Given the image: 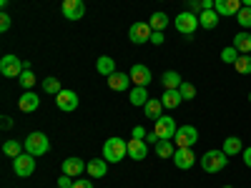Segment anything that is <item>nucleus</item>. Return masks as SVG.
<instances>
[{
  "label": "nucleus",
  "instance_id": "f257e3e1",
  "mask_svg": "<svg viewBox=\"0 0 251 188\" xmlns=\"http://www.w3.org/2000/svg\"><path fill=\"white\" fill-rule=\"evenodd\" d=\"M126 156H128V143H126L123 138L113 136V138H108L106 143H103V158H106L108 163H118Z\"/></svg>",
  "mask_w": 251,
  "mask_h": 188
},
{
  "label": "nucleus",
  "instance_id": "f03ea898",
  "mask_svg": "<svg viewBox=\"0 0 251 188\" xmlns=\"http://www.w3.org/2000/svg\"><path fill=\"white\" fill-rule=\"evenodd\" d=\"M226 163H228V156L224 151H208L201 156V165H203V171L206 173H219L226 168Z\"/></svg>",
  "mask_w": 251,
  "mask_h": 188
},
{
  "label": "nucleus",
  "instance_id": "7ed1b4c3",
  "mask_svg": "<svg viewBox=\"0 0 251 188\" xmlns=\"http://www.w3.org/2000/svg\"><path fill=\"white\" fill-rule=\"evenodd\" d=\"M23 145H25V153H30V156H43L48 148H50V143H48V136L46 133H40V131H35V133H30L25 141H23Z\"/></svg>",
  "mask_w": 251,
  "mask_h": 188
},
{
  "label": "nucleus",
  "instance_id": "20e7f679",
  "mask_svg": "<svg viewBox=\"0 0 251 188\" xmlns=\"http://www.w3.org/2000/svg\"><path fill=\"white\" fill-rule=\"evenodd\" d=\"M25 70V60H20L18 55H3L0 60V73L5 78H20Z\"/></svg>",
  "mask_w": 251,
  "mask_h": 188
},
{
  "label": "nucleus",
  "instance_id": "39448f33",
  "mask_svg": "<svg viewBox=\"0 0 251 188\" xmlns=\"http://www.w3.org/2000/svg\"><path fill=\"white\" fill-rule=\"evenodd\" d=\"M196 28H199V13L186 10V13L176 15V30L183 33L186 38H191V35L196 33Z\"/></svg>",
  "mask_w": 251,
  "mask_h": 188
},
{
  "label": "nucleus",
  "instance_id": "423d86ee",
  "mask_svg": "<svg viewBox=\"0 0 251 188\" xmlns=\"http://www.w3.org/2000/svg\"><path fill=\"white\" fill-rule=\"evenodd\" d=\"M13 171H15V176H20V178L33 176V173H35V156L20 153L18 158H13Z\"/></svg>",
  "mask_w": 251,
  "mask_h": 188
},
{
  "label": "nucleus",
  "instance_id": "0eeeda50",
  "mask_svg": "<svg viewBox=\"0 0 251 188\" xmlns=\"http://www.w3.org/2000/svg\"><path fill=\"white\" fill-rule=\"evenodd\" d=\"M176 120L171 118V116H161L158 120H156V128H153V133H156V138L158 141H171L174 136H176Z\"/></svg>",
  "mask_w": 251,
  "mask_h": 188
},
{
  "label": "nucleus",
  "instance_id": "6e6552de",
  "mask_svg": "<svg viewBox=\"0 0 251 188\" xmlns=\"http://www.w3.org/2000/svg\"><path fill=\"white\" fill-rule=\"evenodd\" d=\"M174 138H176V148H191V145L199 141V131L194 128V125H181Z\"/></svg>",
  "mask_w": 251,
  "mask_h": 188
},
{
  "label": "nucleus",
  "instance_id": "1a4fd4ad",
  "mask_svg": "<svg viewBox=\"0 0 251 188\" xmlns=\"http://www.w3.org/2000/svg\"><path fill=\"white\" fill-rule=\"evenodd\" d=\"M151 33H153V28L149 23H133L128 30V38H131V43L143 46V43H151Z\"/></svg>",
  "mask_w": 251,
  "mask_h": 188
},
{
  "label": "nucleus",
  "instance_id": "9d476101",
  "mask_svg": "<svg viewBox=\"0 0 251 188\" xmlns=\"http://www.w3.org/2000/svg\"><path fill=\"white\" fill-rule=\"evenodd\" d=\"M78 103H80V98L75 95V91H66V88H63V91L55 95V106H58L60 111H66V113L75 111Z\"/></svg>",
  "mask_w": 251,
  "mask_h": 188
},
{
  "label": "nucleus",
  "instance_id": "9b49d317",
  "mask_svg": "<svg viewBox=\"0 0 251 188\" xmlns=\"http://www.w3.org/2000/svg\"><path fill=\"white\" fill-rule=\"evenodd\" d=\"M60 13L68 20H80L83 15H86V5H83V0H63Z\"/></svg>",
  "mask_w": 251,
  "mask_h": 188
},
{
  "label": "nucleus",
  "instance_id": "f8f14e48",
  "mask_svg": "<svg viewBox=\"0 0 251 188\" xmlns=\"http://www.w3.org/2000/svg\"><path fill=\"white\" fill-rule=\"evenodd\" d=\"M128 75H131L133 86H149L151 83V70H149V66H143V63H136Z\"/></svg>",
  "mask_w": 251,
  "mask_h": 188
},
{
  "label": "nucleus",
  "instance_id": "ddd939ff",
  "mask_svg": "<svg viewBox=\"0 0 251 188\" xmlns=\"http://www.w3.org/2000/svg\"><path fill=\"white\" fill-rule=\"evenodd\" d=\"M174 161H176V168L188 171V168H191V165L196 163V156H194V151H191V148H176Z\"/></svg>",
  "mask_w": 251,
  "mask_h": 188
},
{
  "label": "nucleus",
  "instance_id": "4468645a",
  "mask_svg": "<svg viewBox=\"0 0 251 188\" xmlns=\"http://www.w3.org/2000/svg\"><path fill=\"white\" fill-rule=\"evenodd\" d=\"M38 106H40V98L33 91H25L23 95H20V100H18V108L23 111V113H35Z\"/></svg>",
  "mask_w": 251,
  "mask_h": 188
},
{
  "label": "nucleus",
  "instance_id": "2eb2a0df",
  "mask_svg": "<svg viewBox=\"0 0 251 188\" xmlns=\"http://www.w3.org/2000/svg\"><path fill=\"white\" fill-rule=\"evenodd\" d=\"M146 156H149V145H146V141H141V138H131V141H128V158H133V161H143Z\"/></svg>",
  "mask_w": 251,
  "mask_h": 188
},
{
  "label": "nucleus",
  "instance_id": "dca6fc26",
  "mask_svg": "<svg viewBox=\"0 0 251 188\" xmlns=\"http://www.w3.org/2000/svg\"><path fill=\"white\" fill-rule=\"evenodd\" d=\"M216 13L219 15H239V10L244 8L241 0H216Z\"/></svg>",
  "mask_w": 251,
  "mask_h": 188
},
{
  "label": "nucleus",
  "instance_id": "f3484780",
  "mask_svg": "<svg viewBox=\"0 0 251 188\" xmlns=\"http://www.w3.org/2000/svg\"><path fill=\"white\" fill-rule=\"evenodd\" d=\"M86 168H88V163H83L80 158H66V161H63V173L71 176V178L80 176Z\"/></svg>",
  "mask_w": 251,
  "mask_h": 188
},
{
  "label": "nucleus",
  "instance_id": "a211bd4d",
  "mask_svg": "<svg viewBox=\"0 0 251 188\" xmlns=\"http://www.w3.org/2000/svg\"><path fill=\"white\" fill-rule=\"evenodd\" d=\"M128 86H131V75L128 73L116 70L113 75H108V88L111 91H128Z\"/></svg>",
  "mask_w": 251,
  "mask_h": 188
},
{
  "label": "nucleus",
  "instance_id": "6ab92c4d",
  "mask_svg": "<svg viewBox=\"0 0 251 188\" xmlns=\"http://www.w3.org/2000/svg\"><path fill=\"white\" fill-rule=\"evenodd\" d=\"M128 100H131V106H146V103L151 100V95H149V91H146V86H133L131 88V93H128Z\"/></svg>",
  "mask_w": 251,
  "mask_h": 188
},
{
  "label": "nucleus",
  "instance_id": "aec40b11",
  "mask_svg": "<svg viewBox=\"0 0 251 188\" xmlns=\"http://www.w3.org/2000/svg\"><path fill=\"white\" fill-rule=\"evenodd\" d=\"M161 103H163V108H178L181 103H183V98H181V93H178V88H169L163 95H161Z\"/></svg>",
  "mask_w": 251,
  "mask_h": 188
},
{
  "label": "nucleus",
  "instance_id": "412c9836",
  "mask_svg": "<svg viewBox=\"0 0 251 188\" xmlns=\"http://www.w3.org/2000/svg\"><path fill=\"white\" fill-rule=\"evenodd\" d=\"M199 25L206 28V30H214L219 25V15H216V8L214 10H201L199 13Z\"/></svg>",
  "mask_w": 251,
  "mask_h": 188
},
{
  "label": "nucleus",
  "instance_id": "4be33fe9",
  "mask_svg": "<svg viewBox=\"0 0 251 188\" xmlns=\"http://www.w3.org/2000/svg\"><path fill=\"white\" fill-rule=\"evenodd\" d=\"M96 70L100 73V75H113L116 73V60L111 58V55H100L98 60H96Z\"/></svg>",
  "mask_w": 251,
  "mask_h": 188
},
{
  "label": "nucleus",
  "instance_id": "5701e85b",
  "mask_svg": "<svg viewBox=\"0 0 251 188\" xmlns=\"http://www.w3.org/2000/svg\"><path fill=\"white\" fill-rule=\"evenodd\" d=\"M88 176H93V178H103L106 176V171H108V161L106 158H93V161H88Z\"/></svg>",
  "mask_w": 251,
  "mask_h": 188
},
{
  "label": "nucleus",
  "instance_id": "b1692460",
  "mask_svg": "<svg viewBox=\"0 0 251 188\" xmlns=\"http://www.w3.org/2000/svg\"><path fill=\"white\" fill-rule=\"evenodd\" d=\"M226 156H239V153H244V145H241V138L239 136H228L226 141H224V148H221Z\"/></svg>",
  "mask_w": 251,
  "mask_h": 188
},
{
  "label": "nucleus",
  "instance_id": "393cba45",
  "mask_svg": "<svg viewBox=\"0 0 251 188\" xmlns=\"http://www.w3.org/2000/svg\"><path fill=\"white\" fill-rule=\"evenodd\" d=\"M234 48H236L239 53H244V55L251 53V35H249L246 30H241V33L234 35Z\"/></svg>",
  "mask_w": 251,
  "mask_h": 188
},
{
  "label": "nucleus",
  "instance_id": "a878e982",
  "mask_svg": "<svg viewBox=\"0 0 251 188\" xmlns=\"http://www.w3.org/2000/svg\"><path fill=\"white\" fill-rule=\"evenodd\" d=\"M161 111H163V103H161V98H151V100L143 106L146 118H153V120H158V118H161Z\"/></svg>",
  "mask_w": 251,
  "mask_h": 188
},
{
  "label": "nucleus",
  "instance_id": "bb28decb",
  "mask_svg": "<svg viewBox=\"0 0 251 188\" xmlns=\"http://www.w3.org/2000/svg\"><path fill=\"white\" fill-rule=\"evenodd\" d=\"M153 148H156V156H158V158H174V153H176V148H174L171 141H156Z\"/></svg>",
  "mask_w": 251,
  "mask_h": 188
},
{
  "label": "nucleus",
  "instance_id": "cd10ccee",
  "mask_svg": "<svg viewBox=\"0 0 251 188\" xmlns=\"http://www.w3.org/2000/svg\"><path fill=\"white\" fill-rule=\"evenodd\" d=\"M161 83H163V88L169 91V88H178L183 80H181V75H178L176 70H166V73L161 75Z\"/></svg>",
  "mask_w": 251,
  "mask_h": 188
},
{
  "label": "nucleus",
  "instance_id": "c85d7f7f",
  "mask_svg": "<svg viewBox=\"0 0 251 188\" xmlns=\"http://www.w3.org/2000/svg\"><path fill=\"white\" fill-rule=\"evenodd\" d=\"M234 68H236V73H241V75H249L251 73V55H239L236 58V63H234Z\"/></svg>",
  "mask_w": 251,
  "mask_h": 188
},
{
  "label": "nucleus",
  "instance_id": "c756f323",
  "mask_svg": "<svg viewBox=\"0 0 251 188\" xmlns=\"http://www.w3.org/2000/svg\"><path fill=\"white\" fill-rule=\"evenodd\" d=\"M149 25H151L153 30H163L166 25H169V15H166V13H153L151 20H149Z\"/></svg>",
  "mask_w": 251,
  "mask_h": 188
},
{
  "label": "nucleus",
  "instance_id": "7c9ffc66",
  "mask_svg": "<svg viewBox=\"0 0 251 188\" xmlns=\"http://www.w3.org/2000/svg\"><path fill=\"white\" fill-rule=\"evenodd\" d=\"M23 148H25V145H20L18 141H5V143H3V153L10 156V158H18Z\"/></svg>",
  "mask_w": 251,
  "mask_h": 188
},
{
  "label": "nucleus",
  "instance_id": "2f4dec72",
  "mask_svg": "<svg viewBox=\"0 0 251 188\" xmlns=\"http://www.w3.org/2000/svg\"><path fill=\"white\" fill-rule=\"evenodd\" d=\"M178 93H181V98L183 100H194L196 98V86H194V83H181V86H178Z\"/></svg>",
  "mask_w": 251,
  "mask_h": 188
},
{
  "label": "nucleus",
  "instance_id": "473e14b6",
  "mask_svg": "<svg viewBox=\"0 0 251 188\" xmlns=\"http://www.w3.org/2000/svg\"><path fill=\"white\" fill-rule=\"evenodd\" d=\"M43 91L50 93V95H58V93L63 91V86H60L58 78H46V80H43Z\"/></svg>",
  "mask_w": 251,
  "mask_h": 188
},
{
  "label": "nucleus",
  "instance_id": "72a5a7b5",
  "mask_svg": "<svg viewBox=\"0 0 251 188\" xmlns=\"http://www.w3.org/2000/svg\"><path fill=\"white\" fill-rule=\"evenodd\" d=\"M18 80H20V86H23L25 91H30V88L35 86V73H33L30 68H25V70H23V75H20Z\"/></svg>",
  "mask_w": 251,
  "mask_h": 188
},
{
  "label": "nucleus",
  "instance_id": "f704fd0d",
  "mask_svg": "<svg viewBox=\"0 0 251 188\" xmlns=\"http://www.w3.org/2000/svg\"><path fill=\"white\" fill-rule=\"evenodd\" d=\"M236 20H239V25H241V28H251V8H249V5H244V8L239 10Z\"/></svg>",
  "mask_w": 251,
  "mask_h": 188
},
{
  "label": "nucleus",
  "instance_id": "c9c22d12",
  "mask_svg": "<svg viewBox=\"0 0 251 188\" xmlns=\"http://www.w3.org/2000/svg\"><path fill=\"white\" fill-rule=\"evenodd\" d=\"M236 53H239V50H236L234 46H231V48H224V50H221V60H224V63H231V66H234L236 58H239Z\"/></svg>",
  "mask_w": 251,
  "mask_h": 188
},
{
  "label": "nucleus",
  "instance_id": "e433bc0d",
  "mask_svg": "<svg viewBox=\"0 0 251 188\" xmlns=\"http://www.w3.org/2000/svg\"><path fill=\"white\" fill-rule=\"evenodd\" d=\"M8 28H10V15L3 13L0 15V33H8Z\"/></svg>",
  "mask_w": 251,
  "mask_h": 188
},
{
  "label": "nucleus",
  "instance_id": "4c0bfd02",
  "mask_svg": "<svg viewBox=\"0 0 251 188\" xmlns=\"http://www.w3.org/2000/svg\"><path fill=\"white\" fill-rule=\"evenodd\" d=\"M73 181H75V178H71V176L63 173V176L58 178V188H71V186H73Z\"/></svg>",
  "mask_w": 251,
  "mask_h": 188
},
{
  "label": "nucleus",
  "instance_id": "58836bf2",
  "mask_svg": "<svg viewBox=\"0 0 251 188\" xmlns=\"http://www.w3.org/2000/svg\"><path fill=\"white\" fill-rule=\"evenodd\" d=\"M163 40H166V38H163V30H153V33H151V43H153V46H161Z\"/></svg>",
  "mask_w": 251,
  "mask_h": 188
},
{
  "label": "nucleus",
  "instance_id": "ea45409f",
  "mask_svg": "<svg viewBox=\"0 0 251 188\" xmlns=\"http://www.w3.org/2000/svg\"><path fill=\"white\" fill-rule=\"evenodd\" d=\"M71 188H93V183H91V181H86V178H75Z\"/></svg>",
  "mask_w": 251,
  "mask_h": 188
},
{
  "label": "nucleus",
  "instance_id": "a19ab883",
  "mask_svg": "<svg viewBox=\"0 0 251 188\" xmlns=\"http://www.w3.org/2000/svg\"><path fill=\"white\" fill-rule=\"evenodd\" d=\"M216 0H201V10H214Z\"/></svg>",
  "mask_w": 251,
  "mask_h": 188
},
{
  "label": "nucleus",
  "instance_id": "79ce46f5",
  "mask_svg": "<svg viewBox=\"0 0 251 188\" xmlns=\"http://www.w3.org/2000/svg\"><path fill=\"white\" fill-rule=\"evenodd\" d=\"M143 136H146L143 125H136V128H133V138H141V141H143Z\"/></svg>",
  "mask_w": 251,
  "mask_h": 188
},
{
  "label": "nucleus",
  "instance_id": "37998d69",
  "mask_svg": "<svg viewBox=\"0 0 251 188\" xmlns=\"http://www.w3.org/2000/svg\"><path fill=\"white\" fill-rule=\"evenodd\" d=\"M244 163L251 168V148H244Z\"/></svg>",
  "mask_w": 251,
  "mask_h": 188
},
{
  "label": "nucleus",
  "instance_id": "c03bdc74",
  "mask_svg": "<svg viewBox=\"0 0 251 188\" xmlns=\"http://www.w3.org/2000/svg\"><path fill=\"white\" fill-rule=\"evenodd\" d=\"M188 5H191L196 13H201V0H188Z\"/></svg>",
  "mask_w": 251,
  "mask_h": 188
},
{
  "label": "nucleus",
  "instance_id": "a18cd8bd",
  "mask_svg": "<svg viewBox=\"0 0 251 188\" xmlns=\"http://www.w3.org/2000/svg\"><path fill=\"white\" fill-rule=\"evenodd\" d=\"M146 141H149V143H156V141H158V138H156V133H153V131H151V133H149V136H146Z\"/></svg>",
  "mask_w": 251,
  "mask_h": 188
},
{
  "label": "nucleus",
  "instance_id": "49530a36",
  "mask_svg": "<svg viewBox=\"0 0 251 188\" xmlns=\"http://www.w3.org/2000/svg\"><path fill=\"white\" fill-rule=\"evenodd\" d=\"M241 3H244V5H249V8H251V0H241Z\"/></svg>",
  "mask_w": 251,
  "mask_h": 188
},
{
  "label": "nucleus",
  "instance_id": "de8ad7c7",
  "mask_svg": "<svg viewBox=\"0 0 251 188\" xmlns=\"http://www.w3.org/2000/svg\"><path fill=\"white\" fill-rule=\"evenodd\" d=\"M221 188H234V186H221Z\"/></svg>",
  "mask_w": 251,
  "mask_h": 188
},
{
  "label": "nucleus",
  "instance_id": "09e8293b",
  "mask_svg": "<svg viewBox=\"0 0 251 188\" xmlns=\"http://www.w3.org/2000/svg\"><path fill=\"white\" fill-rule=\"evenodd\" d=\"M249 103H251V93H249Z\"/></svg>",
  "mask_w": 251,
  "mask_h": 188
}]
</instances>
